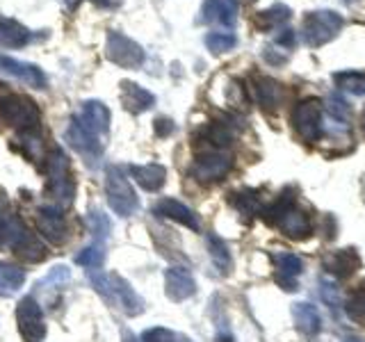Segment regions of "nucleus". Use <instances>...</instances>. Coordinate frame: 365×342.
I'll use <instances>...</instances> for the list:
<instances>
[{
	"instance_id": "f257e3e1",
	"label": "nucleus",
	"mask_w": 365,
	"mask_h": 342,
	"mask_svg": "<svg viewBox=\"0 0 365 342\" xmlns=\"http://www.w3.org/2000/svg\"><path fill=\"white\" fill-rule=\"evenodd\" d=\"M0 249L3 251H16V256L23 260L37 262L46 256L43 244L34 239L26 224H23L14 212H7L0 208Z\"/></svg>"
},
{
	"instance_id": "f03ea898",
	"label": "nucleus",
	"mask_w": 365,
	"mask_h": 342,
	"mask_svg": "<svg viewBox=\"0 0 365 342\" xmlns=\"http://www.w3.org/2000/svg\"><path fill=\"white\" fill-rule=\"evenodd\" d=\"M89 279H91V285H94V288L108 299V304L121 308V311L128 317L144 313V301L140 299V294H137L130 288V283L125 279H121L119 274H96V271H91Z\"/></svg>"
},
{
	"instance_id": "7ed1b4c3",
	"label": "nucleus",
	"mask_w": 365,
	"mask_h": 342,
	"mask_svg": "<svg viewBox=\"0 0 365 342\" xmlns=\"http://www.w3.org/2000/svg\"><path fill=\"white\" fill-rule=\"evenodd\" d=\"M265 219L277 226L283 235H288L292 239H304L313 233V224L308 219V214L297 208L294 199L285 197V194L269 210H265Z\"/></svg>"
},
{
	"instance_id": "20e7f679",
	"label": "nucleus",
	"mask_w": 365,
	"mask_h": 342,
	"mask_svg": "<svg viewBox=\"0 0 365 342\" xmlns=\"http://www.w3.org/2000/svg\"><path fill=\"white\" fill-rule=\"evenodd\" d=\"M0 119L19 133H30L39 128L41 112L30 96L11 94L0 100Z\"/></svg>"
},
{
	"instance_id": "39448f33",
	"label": "nucleus",
	"mask_w": 365,
	"mask_h": 342,
	"mask_svg": "<svg viewBox=\"0 0 365 342\" xmlns=\"http://www.w3.org/2000/svg\"><path fill=\"white\" fill-rule=\"evenodd\" d=\"M106 197L110 208L119 217H133L140 208V199L130 185V180L125 178L121 167H108L106 169Z\"/></svg>"
},
{
	"instance_id": "423d86ee",
	"label": "nucleus",
	"mask_w": 365,
	"mask_h": 342,
	"mask_svg": "<svg viewBox=\"0 0 365 342\" xmlns=\"http://www.w3.org/2000/svg\"><path fill=\"white\" fill-rule=\"evenodd\" d=\"M48 197L57 203V208H68L73 201L76 185L68 174V157L62 148H55L48 155V185H46Z\"/></svg>"
},
{
	"instance_id": "0eeeda50",
	"label": "nucleus",
	"mask_w": 365,
	"mask_h": 342,
	"mask_svg": "<svg viewBox=\"0 0 365 342\" xmlns=\"http://www.w3.org/2000/svg\"><path fill=\"white\" fill-rule=\"evenodd\" d=\"M345 26V21L334 9H317L306 14L304 19V41L311 46V48H319V46L329 43L331 39L338 37V32Z\"/></svg>"
},
{
	"instance_id": "6e6552de",
	"label": "nucleus",
	"mask_w": 365,
	"mask_h": 342,
	"mask_svg": "<svg viewBox=\"0 0 365 342\" xmlns=\"http://www.w3.org/2000/svg\"><path fill=\"white\" fill-rule=\"evenodd\" d=\"M290 121L304 142H317L322 137V100L304 98L302 103H297Z\"/></svg>"
},
{
	"instance_id": "1a4fd4ad",
	"label": "nucleus",
	"mask_w": 365,
	"mask_h": 342,
	"mask_svg": "<svg viewBox=\"0 0 365 342\" xmlns=\"http://www.w3.org/2000/svg\"><path fill=\"white\" fill-rule=\"evenodd\" d=\"M106 55L112 64L121 68H140L144 64V48L135 39L125 37V34L110 30L106 39Z\"/></svg>"
},
{
	"instance_id": "9d476101",
	"label": "nucleus",
	"mask_w": 365,
	"mask_h": 342,
	"mask_svg": "<svg viewBox=\"0 0 365 342\" xmlns=\"http://www.w3.org/2000/svg\"><path fill=\"white\" fill-rule=\"evenodd\" d=\"M16 326L19 333L26 342H43L46 338V324L43 313L34 296H23L16 306Z\"/></svg>"
},
{
	"instance_id": "9b49d317",
	"label": "nucleus",
	"mask_w": 365,
	"mask_h": 342,
	"mask_svg": "<svg viewBox=\"0 0 365 342\" xmlns=\"http://www.w3.org/2000/svg\"><path fill=\"white\" fill-rule=\"evenodd\" d=\"M233 167V157L224 151H215L208 148L205 153L197 155V160L192 162L190 174L197 178L199 182H217L222 180Z\"/></svg>"
},
{
	"instance_id": "f8f14e48",
	"label": "nucleus",
	"mask_w": 365,
	"mask_h": 342,
	"mask_svg": "<svg viewBox=\"0 0 365 342\" xmlns=\"http://www.w3.org/2000/svg\"><path fill=\"white\" fill-rule=\"evenodd\" d=\"M64 137H66L68 146L76 148V151L87 160L89 167H96V162H98L101 155H103V142L98 140V137L87 133L83 125H80V121L76 117L71 119V123H68Z\"/></svg>"
},
{
	"instance_id": "ddd939ff",
	"label": "nucleus",
	"mask_w": 365,
	"mask_h": 342,
	"mask_svg": "<svg viewBox=\"0 0 365 342\" xmlns=\"http://www.w3.org/2000/svg\"><path fill=\"white\" fill-rule=\"evenodd\" d=\"M37 228L43 239L51 244H64L66 242V219L62 208L57 205H43L37 210Z\"/></svg>"
},
{
	"instance_id": "4468645a",
	"label": "nucleus",
	"mask_w": 365,
	"mask_h": 342,
	"mask_svg": "<svg viewBox=\"0 0 365 342\" xmlns=\"http://www.w3.org/2000/svg\"><path fill=\"white\" fill-rule=\"evenodd\" d=\"M0 73H7L34 89H46V85H48V78H46V73L37 64L21 62V60H14V57H7V55H0Z\"/></svg>"
},
{
	"instance_id": "2eb2a0df",
	"label": "nucleus",
	"mask_w": 365,
	"mask_h": 342,
	"mask_svg": "<svg viewBox=\"0 0 365 342\" xmlns=\"http://www.w3.org/2000/svg\"><path fill=\"white\" fill-rule=\"evenodd\" d=\"M76 119L87 133L98 137V140L106 137L110 130V110L106 103H101V100H85Z\"/></svg>"
},
{
	"instance_id": "dca6fc26",
	"label": "nucleus",
	"mask_w": 365,
	"mask_h": 342,
	"mask_svg": "<svg viewBox=\"0 0 365 342\" xmlns=\"http://www.w3.org/2000/svg\"><path fill=\"white\" fill-rule=\"evenodd\" d=\"M165 292L171 301H185L197 292L192 271L185 267H169L165 271Z\"/></svg>"
},
{
	"instance_id": "f3484780",
	"label": "nucleus",
	"mask_w": 365,
	"mask_h": 342,
	"mask_svg": "<svg viewBox=\"0 0 365 342\" xmlns=\"http://www.w3.org/2000/svg\"><path fill=\"white\" fill-rule=\"evenodd\" d=\"M153 212L158 217H165V219L182 224L185 228H190V231H199L201 228V222H199V217L194 214V210H190L185 203H180L176 199H160L153 205Z\"/></svg>"
},
{
	"instance_id": "a211bd4d",
	"label": "nucleus",
	"mask_w": 365,
	"mask_h": 342,
	"mask_svg": "<svg viewBox=\"0 0 365 342\" xmlns=\"http://www.w3.org/2000/svg\"><path fill=\"white\" fill-rule=\"evenodd\" d=\"M254 96H256V103L265 112H277L285 98V89L274 78L258 76L254 80Z\"/></svg>"
},
{
	"instance_id": "6ab92c4d",
	"label": "nucleus",
	"mask_w": 365,
	"mask_h": 342,
	"mask_svg": "<svg viewBox=\"0 0 365 342\" xmlns=\"http://www.w3.org/2000/svg\"><path fill=\"white\" fill-rule=\"evenodd\" d=\"M119 96H121V105L130 114H142L146 110H151L155 103V96L151 91L140 87L137 83H130V80H123L119 85Z\"/></svg>"
},
{
	"instance_id": "aec40b11",
	"label": "nucleus",
	"mask_w": 365,
	"mask_h": 342,
	"mask_svg": "<svg viewBox=\"0 0 365 342\" xmlns=\"http://www.w3.org/2000/svg\"><path fill=\"white\" fill-rule=\"evenodd\" d=\"M274 265H277V281L283 285V290H297V276L304 269L302 258L290 251H279L274 254Z\"/></svg>"
},
{
	"instance_id": "412c9836",
	"label": "nucleus",
	"mask_w": 365,
	"mask_h": 342,
	"mask_svg": "<svg viewBox=\"0 0 365 342\" xmlns=\"http://www.w3.org/2000/svg\"><path fill=\"white\" fill-rule=\"evenodd\" d=\"M324 267L334 276L345 279L351 276L356 269H361V256L356 254V249H340L324 258Z\"/></svg>"
},
{
	"instance_id": "4be33fe9",
	"label": "nucleus",
	"mask_w": 365,
	"mask_h": 342,
	"mask_svg": "<svg viewBox=\"0 0 365 342\" xmlns=\"http://www.w3.org/2000/svg\"><path fill=\"white\" fill-rule=\"evenodd\" d=\"M203 21L220 23L224 28H233L237 21V0H205Z\"/></svg>"
},
{
	"instance_id": "5701e85b",
	"label": "nucleus",
	"mask_w": 365,
	"mask_h": 342,
	"mask_svg": "<svg viewBox=\"0 0 365 342\" xmlns=\"http://www.w3.org/2000/svg\"><path fill=\"white\" fill-rule=\"evenodd\" d=\"M130 174L135 182L146 192H158L163 190L167 180V169L163 165H133Z\"/></svg>"
},
{
	"instance_id": "b1692460",
	"label": "nucleus",
	"mask_w": 365,
	"mask_h": 342,
	"mask_svg": "<svg viewBox=\"0 0 365 342\" xmlns=\"http://www.w3.org/2000/svg\"><path fill=\"white\" fill-rule=\"evenodd\" d=\"M292 319L297 328L302 331L304 336L308 338H315L319 333V328H322V319H319V313L313 304H306V301H299L292 306Z\"/></svg>"
},
{
	"instance_id": "393cba45",
	"label": "nucleus",
	"mask_w": 365,
	"mask_h": 342,
	"mask_svg": "<svg viewBox=\"0 0 365 342\" xmlns=\"http://www.w3.org/2000/svg\"><path fill=\"white\" fill-rule=\"evenodd\" d=\"M32 39V34L26 26H21L19 21H11L0 16V46L3 48H23Z\"/></svg>"
},
{
	"instance_id": "a878e982",
	"label": "nucleus",
	"mask_w": 365,
	"mask_h": 342,
	"mask_svg": "<svg viewBox=\"0 0 365 342\" xmlns=\"http://www.w3.org/2000/svg\"><path fill=\"white\" fill-rule=\"evenodd\" d=\"M205 242H208V251H210V258L215 262V267L220 269V274H228L233 267V258H231V251H228L226 242L215 233H208L205 237Z\"/></svg>"
},
{
	"instance_id": "bb28decb",
	"label": "nucleus",
	"mask_w": 365,
	"mask_h": 342,
	"mask_svg": "<svg viewBox=\"0 0 365 342\" xmlns=\"http://www.w3.org/2000/svg\"><path fill=\"white\" fill-rule=\"evenodd\" d=\"M345 313L356 324L365 326V281L351 288L345 296Z\"/></svg>"
},
{
	"instance_id": "cd10ccee",
	"label": "nucleus",
	"mask_w": 365,
	"mask_h": 342,
	"mask_svg": "<svg viewBox=\"0 0 365 342\" xmlns=\"http://www.w3.org/2000/svg\"><path fill=\"white\" fill-rule=\"evenodd\" d=\"M23 283H26V271L0 262V296L14 294L16 290L23 288Z\"/></svg>"
},
{
	"instance_id": "c85d7f7f",
	"label": "nucleus",
	"mask_w": 365,
	"mask_h": 342,
	"mask_svg": "<svg viewBox=\"0 0 365 342\" xmlns=\"http://www.w3.org/2000/svg\"><path fill=\"white\" fill-rule=\"evenodd\" d=\"M103 260H106V247H103V242H94L85 247L80 254L76 256V262L80 267H85L89 271H96L98 267H103Z\"/></svg>"
},
{
	"instance_id": "c756f323",
	"label": "nucleus",
	"mask_w": 365,
	"mask_h": 342,
	"mask_svg": "<svg viewBox=\"0 0 365 342\" xmlns=\"http://www.w3.org/2000/svg\"><path fill=\"white\" fill-rule=\"evenodd\" d=\"M334 83L349 91L354 96H365V73H359V71H342V73H336L334 76Z\"/></svg>"
},
{
	"instance_id": "7c9ffc66",
	"label": "nucleus",
	"mask_w": 365,
	"mask_h": 342,
	"mask_svg": "<svg viewBox=\"0 0 365 342\" xmlns=\"http://www.w3.org/2000/svg\"><path fill=\"white\" fill-rule=\"evenodd\" d=\"M290 19V9L285 5H274L265 11H260L258 14V26L260 28H272V26H281Z\"/></svg>"
},
{
	"instance_id": "2f4dec72",
	"label": "nucleus",
	"mask_w": 365,
	"mask_h": 342,
	"mask_svg": "<svg viewBox=\"0 0 365 342\" xmlns=\"http://www.w3.org/2000/svg\"><path fill=\"white\" fill-rule=\"evenodd\" d=\"M235 43H237V39L231 32H210L208 37H205V46H208V51H212L215 55L231 51Z\"/></svg>"
},
{
	"instance_id": "473e14b6",
	"label": "nucleus",
	"mask_w": 365,
	"mask_h": 342,
	"mask_svg": "<svg viewBox=\"0 0 365 342\" xmlns=\"http://www.w3.org/2000/svg\"><path fill=\"white\" fill-rule=\"evenodd\" d=\"M140 340L142 342H192L185 336L176 333V331H169V328H163V326H155V328L144 331Z\"/></svg>"
},
{
	"instance_id": "72a5a7b5",
	"label": "nucleus",
	"mask_w": 365,
	"mask_h": 342,
	"mask_svg": "<svg viewBox=\"0 0 365 342\" xmlns=\"http://www.w3.org/2000/svg\"><path fill=\"white\" fill-rule=\"evenodd\" d=\"M89 226H91V233L96 235V242H106L110 231H112V224L103 212H91L89 214Z\"/></svg>"
},
{
	"instance_id": "f704fd0d",
	"label": "nucleus",
	"mask_w": 365,
	"mask_h": 342,
	"mask_svg": "<svg viewBox=\"0 0 365 342\" xmlns=\"http://www.w3.org/2000/svg\"><path fill=\"white\" fill-rule=\"evenodd\" d=\"M327 112L336 121H347L349 119V105H347V100L342 98L340 94H329V98H327Z\"/></svg>"
},
{
	"instance_id": "c9c22d12",
	"label": "nucleus",
	"mask_w": 365,
	"mask_h": 342,
	"mask_svg": "<svg viewBox=\"0 0 365 342\" xmlns=\"http://www.w3.org/2000/svg\"><path fill=\"white\" fill-rule=\"evenodd\" d=\"M233 205L242 212V214H254L258 210V197L254 192H240V194H233Z\"/></svg>"
},
{
	"instance_id": "e433bc0d",
	"label": "nucleus",
	"mask_w": 365,
	"mask_h": 342,
	"mask_svg": "<svg viewBox=\"0 0 365 342\" xmlns=\"http://www.w3.org/2000/svg\"><path fill=\"white\" fill-rule=\"evenodd\" d=\"M319 292H322V299L324 304H329L331 308H338L340 306V292H338V285L327 281V276L319 279Z\"/></svg>"
},
{
	"instance_id": "4c0bfd02",
	"label": "nucleus",
	"mask_w": 365,
	"mask_h": 342,
	"mask_svg": "<svg viewBox=\"0 0 365 342\" xmlns=\"http://www.w3.org/2000/svg\"><path fill=\"white\" fill-rule=\"evenodd\" d=\"M171 130H174V123H171V119L163 117V119H155V133L160 137H167Z\"/></svg>"
},
{
	"instance_id": "58836bf2",
	"label": "nucleus",
	"mask_w": 365,
	"mask_h": 342,
	"mask_svg": "<svg viewBox=\"0 0 365 342\" xmlns=\"http://www.w3.org/2000/svg\"><path fill=\"white\" fill-rule=\"evenodd\" d=\"M277 41L281 46H285V48H292V46H294V32L292 30H283V34H279Z\"/></svg>"
},
{
	"instance_id": "ea45409f",
	"label": "nucleus",
	"mask_w": 365,
	"mask_h": 342,
	"mask_svg": "<svg viewBox=\"0 0 365 342\" xmlns=\"http://www.w3.org/2000/svg\"><path fill=\"white\" fill-rule=\"evenodd\" d=\"M94 5L98 7H106V9H112V7H119L121 5V0H91Z\"/></svg>"
},
{
	"instance_id": "a19ab883",
	"label": "nucleus",
	"mask_w": 365,
	"mask_h": 342,
	"mask_svg": "<svg viewBox=\"0 0 365 342\" xmlns=\"http://www.w3.org/2000/svg\"><path fill=\"white\" fill-rule=\"evenodd\" d=\"M215 342H235V340H233L231 333H228V331H220V333H217V338H215Z\"/></svg>"
},
{
	"instance_id": "79ce46f5",
	"label": "nucleus",
	"mask_w": 365,
	"mask_h": 342,
	"mask_svg": "<svg viewBox=\"0 0 365 342\" xmlns=\"http://www.w3.org/2000/svg\"><path fill=\"white\" fill-rule=\"evenodd\" d=\"M78 3H80V0H64V5H66L68 9H76V7H78Z\"/></svg>"
},
{
	"instance_id": "37998d69",
	"label": "nucleus",
	"mask_w": 365,
	"mask_h": 342,
	"mask_svg": "<svg viewBox=\"0 0 365 342\" xmlns=\"http://www.w3.org/2000/svg\"><path fill=\"white\" fill-rule=\"evenodd\" d=\"M121 342H140V340H137V338H133L130 333H123V340Z\"/></svg>"
},
{
	"instance_id": "c03bdc74",
	"label": "nucleus",
	"mask_w": 365,
	"mask_h": 342,
	"mask_svg": "<svg viewBox=\"0 0 365 342\" xmlns=\"http://www.w3.org/2000/svg\"><path fill=\"white\" fill-rule=\"evenodd\" d=\"M342 342H365V340H361V338H347V340H342Z\"/></svg>"
},
{
	"instance_id": "a18cd8bd",
	"label": "nucleus",
	"mask_w": 365,
	"mask_h": 342,
	"mask_svg": "<svg viewBox=\"0 0 365 342\" xmlns=\"http://www.w3.org/2000/svg\"><path fill=\"white\" fill-rule=\"evenodd\" d=\"M361 121H363L361 125H363V130H365V110H363V119H361Z\"/></svg>"
}]
</instances>
